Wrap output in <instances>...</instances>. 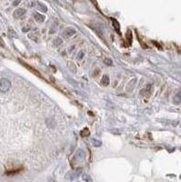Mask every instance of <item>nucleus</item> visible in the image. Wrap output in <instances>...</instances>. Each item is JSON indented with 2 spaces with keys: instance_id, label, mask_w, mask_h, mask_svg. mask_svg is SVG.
Segmentation results:
<instances>
[{
  "instance_id": "obj_1",
  "label": "nucleus",
  "mask_w": 181,
  "mask_h": 182,
  "mask_svg": "<svg viewBox=\"0 0 181 182\" xmlns=\"http://www.w3.org/2000/svg\"><path fill=\"white\" fill-rule=\"evenodd\" d=\"M11 87V82L8 79H0V91L3 93L8 91Z\"/></svg>"
},
{
  "instance_id": "obj_2",
  "label": "nucleus",
  "mask_w": 181,
  "mask_h": 182,
  "mask_svg": "<svg viewBox=\"0 0 181 182\" xmlns=\"http://www.w3.org/2000/svg\"><path fill=\"white\" fill-rule=\"evenodd\" d=\"M25 14V10L24 8H17L14 11L13 16H14L15 18L18 19V18H21Z\"/></svg>"
},
{
  "instance_id": "obj_3",
  "label": "nucleus",
  "mask_w": 181,
  "mask_h": 182,
  "mask_svg": "<svg viewBox=\"0 0 181 182\" xmlns=\"http://www.w3.org/2000/svg\"><path fill=\"white\" fill-rule=\"evenodd\" d=\"M75 33H76V30H75L74 28H67L66 30H65V31L63 32V35H64L65 37H72Z\"/></svg>"
},
{
  "instance_id": "obj_4",
  "label": "nucleus",
  "mask_w": 181,
  "mask_h": 182,
  "mask_svg": "<svg viewBox=\"0 0 181 182\" xmlns=\"http://www.w3.org/2000/svg\"><path fill=\"white\" fill-rule=\"evenodd\" d=\"M76 158H77L79 160L85 159V152H84L83 149H78L77 150V152L76 153Z\"/></svg>"
},
{
  "instance_id": "obj_5",
  "label": "nucleus",
  "mask_w": 181,
  "mask_h": 182,
  "mask_svg": "<svg viewBox=\"0 0 181 182\" xmlns=\"http://www.w3.org/2000/svg\"><path fill=\"white\" fill-rule=\"evenodd\" d=\"M34 18L36 19V21L40 22V23L44 22V20H45V17L43 15L39 14V13H35V14H34Z\"/></svg>"
},
{
  "instance_id": "obj_6",
  "label": "nucleus",
  "mask_w": 181,
  "mask_h": 182,
  "mask_svg": "<svg viewBox=\"0 0 181 182\" xmlns=\"http://www.w3.org/2000/svg\"><path fill=\"white\" fill-rule=\"evenodd\" d=\"M101 83H102V85L103 86H108V84H109V77L107 75H104L102 77V80H101Z\"/></svg>"
},
{
  "instance_id": "obj_7",
  "label": "nucleus",
  "mask_w": 181,
  "mask_h": 182,
  "mask_svg": "<svg viewBox=\"0 0 181 182\" xmlns=\"http://www.w3.org/2000/svg\"><path fill=\"white\" fill-rule=\"evenodd\" d=\"M180 102H181V91H179L175 96V97H174V103L175 104H179Z\"/></svg>"
},
{
  "instance_id": "obj_8",
  "label": "nucleus",
  "mask_w": 181,
  "mask_h": 182,
  "mask_svg": "<svg viewBox=\"0 0 181 182\" xmlns=\"http://www.w3.org/2000/svg\"><path fill=\"white\" fill-rule=\"evenodd\" d=\"M37 6H38V8H39L41 11H43V12H47V8L45 5H43L41 3H37Z\"/></svg>"
},
{
  "instance_id": "obj_9",
  "label": "nucleus",
  "mask_w": 181,
  "mask_h": 182,
  "mask_svg": "<svg viewBox=\"0 0 181 182\" xmlns=\"http://www.w3.org/2000/svg\"><path fill=\"white\" fill-rule=\"evenodd\" d=\"M92 142H93V144H94L95 147H100L102 145L101 141H99L98 139H92Z\"/></svg>"
},
{
  "instance_id": "obj_10",
  "label": "nucleus",
  "mask_w": 181,
  "mask_h": 182,
  "mask_svg": "<svg viewBox=\"0 0 181 182\" xmlns=\"http://www.w3.org/2000/svg\"><path fill=\"white\" fill-rule=\"evenodd\" d=\"M82 179H83V180L85 182H91V179H90V178L87 176V174H83L82 175Z\"/></svg>"
},
{
  "instance_id": "obj_11",
  "label": "nucleus",
  "mask_w": 181,
  "mask_h": 182,
  "mask_svg": "<svg viewBox=\"0 0 181 182\" xmlns=\"http://www.w3.org/2000/svg\"><path fill=\"white\" fill-rule=\"evenodd\" d=\"M80 135H81L82 136H88V135H89V131L87 130V128H85V129H84V130L80 133Z\"/></svg>"
},
{
  "instance_id": "obj_12",
  "label": "nucleus",
  "mask_w": 181,
  "mask_h": 182,
  "mask_svg": "<svg viewBox=\"0 0 181 182\" xmlns=\"http://www.w3.org/2000/svg\"><path fill=\"white\" fill-rule=\"evenodd\" d=\"M104 62H105L106 65H107V66H111V65L113 64V62H112V60L110 59V58H105Z\"/></svg>"
},
{
  "instance_id": "obj_13",
  "label": "nucleus",
  "mask_w": 181,
  "mask_h": 182,
  "mask_svg": "<svg viewBox=\"0 0 181 182\" xmlns=\"http://www.w3.org/2000/svg\"><path fill=\"white\" fill-rule=\"evenodd\" d=\"M54 43H55V46H60L62 44V39L59 37H57L56 39L54 41Z\"/></svg>"
},
{
  "instance_id": "obj_14",
  "label": "nucleus",
  "mask_w": 181,
  "mask_h": 182,
  "mask_svg": "<svg viewBox=\"0 0 181 182\" xmlns=\"http://www.w3.org/2000/svg\"><path fill=\"white\" fill-rule=\"evenodd\" d=\"M19 3H20V1H15L14 3H13V4H14L15 6H17V5H18Z\"/></svg>"
}]
</instances>
